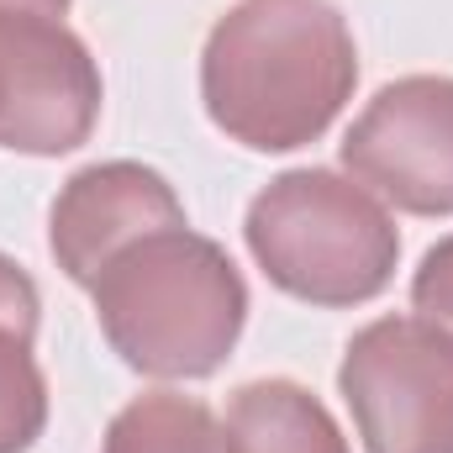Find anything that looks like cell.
Instances as JSON below:
<instances>
[{
    "instance_id": "obj_6",
    "label": "cell",
    "mask_w": 453,
    "mask_h": 453,
    "mask_svg": "<svg viewBox=\"0 0 453 453\" xmlns=\"http://www.w3.org/2000/svg\"><path fill=\"white\" fill-rule=\"evenodd\" d=\"M101 64L48 16H0V148L58 158L90 142L101 121Z\"/></svg>"
},
{
    "instance_id": "obj_9",
    "label": "cell",
    "mask_w": 453,
    "mask_h": 453,
    "mask_svg": "<svg viewBox=\"0 0 453 453\" xmlns=\"http://www.w3.org/2000/svg\"><path fill=\"white\" fill-rule=\"evenodd\" d=\"M101 453H232V443L226 422H217L206 401L180 390H148L111 417Z\"/></svg>"
},
{
    "instance_id": "obj_5",
    "label": "cell",
    "mask_w": 453,
    "mask_h": 453,
    "mask_svg": "<svg viewBox=\"0 0 453 453\" xmlns=\"http://www.w3.org/2000/svg\"><path fill=\"white\" fill-rule=\"evenodd\" d=\"M342 169L411 217H453V80L406 74L385 85L342 137Z\"/></svg>"
},
{
    "instance_id": "obj_2",
    "label": "cell",
    "mask_w": 453,
    "mask_h": 453,
    "mask_svg": "<svg viewBox=\"0 0 453 453\" xmlns=\"http://www.w3.org/2000/svg\"><path fill=\"white\" fill-rule=\"evenodd\" d=\"M111 353L148 380H206L248 322V285L222 242L158 226L127 242L90 285Z\"/></svg>"
},
{
    "instance_id": "obj_12",
    "label": "cell",
    "mask_w": 453,
    "mask_h": 453,
    "mask_svg": "<svg viewBox=\"0 0 453 453\" xmlns=\"http://www.w3.org/2000/svg\"><path fill=\"white\" fill-rule=\"evenodd\" d=\"M37 311H42V301H37L32 274H27L11 253H0V322L37 333Z\"/></svg>"
},
{
    "instance_id": "obj_1",
    "label": "cell",
    "mask_w": 453,
    "mask_h": 453,
    "mask_svg": "<svg viewBox=\"0 0 453 453\" xmlns=\"http://www.w3.org/2000/svg\"><path fill=\"white\" fill-rule=\"evenodd\" d=\"M358 85V48L333 0H237L206 37L201 101L232 142H317Z\"/></svg>"
},
{
    "instance_id": "obj_8",
    "label": "cell",
    "mask_w": 453,
    "mask_h": 453,
    "mask_svg": "<svg viewBox=\"0 0 453 453\" xmlns=\"http://www.w3.org/2000/svg\"><path fill=\"white\" fill-rule=\"evenodd\" d=\"M232 453H348L333 411L296 380H253L226 401Z\"/></svg>"
},
{
    "instance_id": "obj_4",
    "label": "cell",
    "mask_w": 453,
    "mask_h": 453,
    "mask_svg": "<svg viewBox=\"0 0 453 453\" xmlns=\"http://www.w3.org/2000/svg\"><path fill=\"white\" fill-rule=\"evenodd\" d=\"M364 453H453V338L427 317H380L338 369Z\"/></svg>"
},
{
    "instance_id": "obj_7",
    "label": "cell",
    "mask_w": 453,
    "mask_h": 453,
    "mask_svg": "<svg viewBox=\"0 0 453 453\" xmlns=\"http://www.w3.org/2000/svg\"><path fill=\"white\" fill-rule=\"evenodd\" d=\"M158 226H185V206L174 196V185L132 158L111 164H90L80 169L53 211H48V248L58 258V269L74 285H96V274L111 264L116 253Z\"/></svg>"
},
{
    "instance_id": "obj_13",
    "label": "cell",
    "mask_w": 453,
    "mask_h": 453,
    "mask_svg": "<svg viewBox=\"0 0 453 453\" xmlns=\"http://www.w3.org/2000/svg\"><path fill=\"white\" fill-rule=\"evenodd\" d=\"M0 16H48V21H64L69 0H0Z\"/></svg>"
},
{
    "instance_id": "obj_3",
    "label": "cell",
    "mask_w": 453,
    "mask_h": 453,
    "mask_svg": "<svg viewBox=\"0 0 453 453\" xmlns=\"http://www.w3.org/2000/svg\"><path fill=\"white\" fill-rule=\"evenodd\" d=\"M248 253L274 290L311 306H364L401 264V232L380 196L333 169H290L248 206Z\"/></svg>"
},
{
    "instance_id": "obj_11",
    "label": "cell",
    "mask_w": 453,
    "mask_h": 453,
    "mask_svg": "<svg viewBox=\"0 0 453 453\" xmlns=\"http://www.w3.org/2000/svg\"><path fill=\"white\" fill-rule=\"evenodd\" d=\"M411 306H417V317H427L433 327H443L453 338V237L427 248V258L411 280Z\"/></svg>"
},
{
    "instance_id": "obj_10",
    "label": "cell",
    "mask_w": 453,
    "mask_h": 453,
    "mask_svg": "<svg viewBox=\"0 0 453 453\" xmlns=\"http://www.w3.org/2000/svg\"><path fill=\"white\" fill-rule=\"evenodd\" d=\"M27 327L0 322V453H27L48 427V380Z\"/></svg>"
}]
</instances>
